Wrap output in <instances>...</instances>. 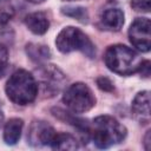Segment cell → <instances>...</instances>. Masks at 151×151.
Returning <instances> with one entry per match:
<instances>
[{"label":"cell","instance_id":"1","mask_svg":"<svg viewBox=\"0 0 151 151\" xmlns=\"http://www.w3.org/2000/svg\"><path fill=\"white\" fill-rule=\"evenodd\" d=\"M127 134L126 127L111 116H98L90 125L88 137L99 149H107L122 143Z\"/></svg>","mask_w":151,"mask_h":151},{"label":"cell","instance_id":"2","mask_svg":"<svg viewBox=\"0 0 151 151\" xmlns=\"http://www.w3.org/2000/svg\"><path fill=\"white\" fill-rule=\"evenodd\" d=\"M104 61L107 68L113 73L131 76L139 71L143 59L134 50L122 44H116L106 48Z\"/></svg>","mask_w":151,"mask_h":151},{"label":"cell","instance_id":"3","mask_svg":"<svg viewBox=\"0 0 151 151\" xmlns=\"http://www.w3.org/2000/svg\"><path fill=\"white\" fill-rule=\"evenodd\" d=\"M11 101L17 105H28L33 103L38 94V81L34 76L26 70H17L7 80L5 87Z\"/></svg>","mask_w":151,"mask_h":151},{"label":"cell","instance_id":"4","mask_svg":"<svg viewBox=\"0 0 151 151\" xmlns=\"http://www.w3.org/2000/svg\"><path fill=\"white\" fill-rule=\"evenodd\" d=\"M55 46L61 53L80 51L88 58L96 55V47L90 38L79 28L73 26L64 27L55 38Z\"/></svg>","mask_w":151,"mask_h":151},{"label":"cell","instance_id":"5","mask_svg":"<svg viewBox=\"0 0 151 151\" xmlns=\"http://www.w3.org/2000/svg\"><path fill=\"white\" fill-rule=\"evenodd\" d=\"M64 104L74 113H84L96 105V97L92 90L84 83L70 85L63 94Z\"/></svg>","mask_w":151,"mask_h":151},{"label":"cell","instance_id":"6","mask_svg":"<svg viewBox=\"0 0 151 151\" xmlns=\"http://www.w3.org/2000/svg\"><path fill=\"white\" fill-rule=\"evenodd\" d=\"M130 42L140 52H149L151 47V22L149 18H137L129 28Z\"/></svg>","mask_w":151,"mask_h":151},{"label":"cell","instance_id":"7","mask_svg":"<svg viewBox=\"0 0 151 151\" xmlns=\"http://www.w3.org/2000/svg\"><path fill=\"white\" fill-rule=\"evenodd\" d=\"M55 134V130L44 120H33L29 125L27 139L32 146H44L50 145L53 137Z\"/></svg>","mask_w":151,"mask_h":151},{"label":"cell","instance_id":"8","mask_svg":"<svg viewBox=\"0 0 151 151\" xmlns=\"http://www.w3.org/2000/svg\"><path fill=\"white\" fill-rule=\"evenodd\" d=\"M39 79L45 91H48L51 93L58 92L61 84L65 81L63 72L54 65H45L39 71Z\"/></svg>","mask_w":151,"mask_h":151},{"label":"cell","instance_id":"9","mask_svg":"<svg viewBox=\"0 0 151 151\" xmlns=\"http://www.w3.org/2000/svg\"><path fill=\"white\" fill-rule=\"evenodd\" d=\"M132 111L134 116L142 123H149L150 120V92L140 91L132 100Z\"/></svg>","mask_w":151,"mask_h":151},{"label":"cell","instance_id":"10","mask_svg":"<svg viewBox=\"0 0 151 151\" xmlns=\"http://www.w3.org/2000/svg\"><path fill=\"white\" fill-rule=\"evenodd\" d=\"M24 22L26 27L34 34H45L50 27V20L44 12H33L25 17Z\"/></svg>","mask_w":151,"mask_h":151},{"label":"cell","instance_id":"11","mask_svg":"<svg viewBox=\"0 0 151 151\" xmlns=\"http://www.w3.org/2000/svg\"><path fill=\"white\" fill-rule=\"evenodd\" d=\"M101 26L112 32L119 31L124 25V13L119 8H109L103 12L100 18Z\"/></svg>","mask_w":151,"mask_h":151},{"label":"cell","instance_id":"12","mask_svg":"<svg viewBox=\"0 0 151 151\" xmlns=\"http://www.w3.org/2000/svg\"><path fill=\"white\" fill-rule=\"evenodd\" d=\"M24 120L20 118H11L4 127V140L7 145H14L21 137Z\"/></svg>","mask_w":151,"mask_h":151},{"label":"cell","instance_id":"13","mask_svg":"<svg viewBox=\"0 0 151 151\" xmlns=\"http://www.w3.org/2000/svg\"><path fill=\"white\" fill-rule=\"evenodd\" d=\"M50 146L54 150H76L78 149V140L74 136L66 132H60L54 134Z\"/></svg>","mask_w":151,"mask_h":151},{"label":"cell","instance_id":"14","mask_svg":"<svg viewBox=\"0 0 151 151\" xmlns=\"http://www.w3.org/2000/svg\"><path fill=\"white\" fill-rule=\"evenodd\" d=\"M26 53L35 63H44L51 57V51L48 46L41 44H33V42L26 45Z\"/></svg>","mask_w":151,"mask_h":151},{"label":"cell","instance_id":"15","mask_svg":"<svg viewBox=\"0 0 151 151\" xmlns=\"http://www.w3.org/2000/svg\"><path fill=\"white\" fill-rule=\"evenodd\" d=\"M61 13L66 17L77 19L80 22L86 24L88 21V13L86 11L85 7L81 6H66V7H61Z\"/></svg>","mask_w":151,"mask_h":151},{"label":"cell","instance_id":"16","mask_svg":"<svg viewBox=\"0 0 151 151\" xmlns=\"http://www.w3.org/2000/svg\"><path fill=\"white\" fill-rule=\"evenodd\" d=\"M8 66V50L5 45L0 44V78L5 76Z\"/></svg>","mask_w":151,"mask_h":151},{"label":"cell","instance_id":"17","mask_svg":"<svg viewBox=\"0 0 151 151\" xmlns=\"http://www.w3.org/2000/svg\"><path fill=\"white\" fill-rule=\"evenodd\" d=\"M131 7L136 12L149 13L150 12V0H131Z\"/></svg>","mask_w":151,"mask_h":151},{"label":"cell","instance_id":"18","mask_svg":"<svg viewBox=\"0 0 151 151\" xmlns=\"http://www.w3.org/2000/svg\"><path fill=\"white\" fill-rule=\"evenodd\" d=\"M97 86L101 90V91H105V92H112L114 90V85L113 83L111 81V79H109L107 77H98L97 80Z\"/></svg>","mask_w":151,"mask_h":151},{"label":"cell","instance_id":"19","mask_svg":"<svg viewBox=\"0 0 151 151\" xmlns=\"http://www.w3.org/2000/svg\"><path fill=\"white\" fill-rule=\"evenodd\" d=\"M12 15H13V11L9 8H2V9H0V24H2V25H6L7 24V21L12 18Z\"/></svg>","mask_w":151,"mask_h":151},{"label":"cell","instance_id":"20","mask_svg":"<svg viewBox=\"0 0 151 151\" xmlns=\"http://www.w3.org/2000/svg\"><path fill=\"white\" fill-rule=\"evenodd\" d=\"M150 68H151L150 61H149V60H143V61H142V65H140V68H139L138 72H139L143 77L147 78V77L150 76Z\"/></svg>","mask_w":151,"mask_h":151},{"label":"cell","instance_id":"21","mask_svg":"<svg viewBox=\"0 0 151 151\" xmlns=\"http://www.w3.org/2000/svg\"><path fill=\"white\" fill-rule=\"evenodd\" d=\"M150 134H151V131L149 130L144 137V146H145V150H149L150 149Z\"/></svg>","mask_w":151,"mask_h":151},{"label":"cell","instance_id":"22","mask_svg":"<svg viewBox=\"0 0 151 151\" xmlns=\"http://www.w3.org/2000/svg\"><path fill=\"white\" fill-rule=\"evenodd\" d=\"M4 118H5L4 112H2V110L0 109V126H1V125H2V123H4Z\"/></svg>","mask_w":151,"mask_h":151},{"label":"cell","instance_id":"23","mask_svg":"<svg viewBox=\"0 0 151 151\" xmlns=\"http://www.w3.org/2000/svg\"><path fill=\"white\" fill-rule=\"evenodd\" d=\"M26 1L32 2V4H41V2H44L45 0H26Z\"/></svg>","mask_w":151,"mask_h":151},{"label":"cell","instance_id":"24","mask_svg":"<svg viewBox=\"0 0 151 151\" xmlns=\"http://www.w3.org/2000/svg\"><path fill=\"white\" fill-rule=\"evenodd\" d=\"M4 27H5V25L0 24V33H2V31H4Z\"/></svg>","mask_w":151,"mask_h":151},{"label":"cell","instance_id":"25","mask_svg":"<svg viewBox=\"0 0 151 151\" xmlns=\"http://www.w3.org/2000/svg\"><path fill=\"white\" fill-rule=\"evenodd\" d=\"M63 1H78V0H63Z\"/></svg>","mask_w":151,"mask_h":151},{"label":"cell","instance_id":"26","mask_svg":"<svg viewBox=\"0 0 151 151\" xmlns=\"http://www.w3.org/2000/svg\"><path fill=\"white\" fill-rule=\"evenodd\" d=\"M2 1H5V0H0V2H2Z\"/></svg>","mask_w":151,"mask_h":151}]
</instances>
